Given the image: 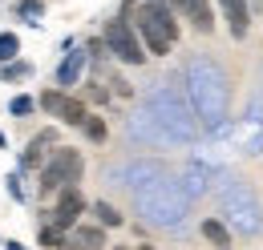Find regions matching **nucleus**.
Wrapping results in <instances>:
<instances>
[{
  "label": "nucleus",
  "instance_id": "obj_1",
  "mask_svg": "<svg viewBox=\"0 0 263 250\" xmlns=\"http://www.w3.org/2000/svg\"><path fill=\"white\" fill-rule=\"evenodd\" d=\"M182 89L186 101L195 109V117L202 129H215V125L231 121V101H235V81H231V69L215 53L198 49L182 61Z\"/></svg>",
  "mask_w": 263,
  "mask_h": 250
},
{
  "label": "nucleus",
  "instance_id": "obj_2",
  "mask_svg": "<svg viewBox=\"0 0 263 250\" xmlns=\"http://www.w3.org/2000/svg\"><path fill=\"white\" fill-rule=\"evenodd\" d=\"M142 105L154 113L158 129L166 133V145L170 150H182V145H195L202 125H198L195 109L186 101V89H182V73H166L158 77L146 93H142Z\"/></svg>",
  "mask_w": 263,
  "mask_h": 250
},
{
  "label": "nucleus",
  "instance_id": "obj_3",
  "mask_svg": "<svg viewBox=\"0 0 263 250\" xmlns=\"http://www.w3.org/2000/svg\"><path fill=\"white\" fill-rule=\"evenodd\" d=\"M130 202L138 222H146L150 230H162V234H182L191 222V206H195L178 186V174H170V170L150 178L142 190H134Z\"/></svg>",
  "mask_w": 263,
  "mask_h": 250
},
{
  "label": "nucleus",
  "instance_id": "obj_4",
  "mask_svg": "<svg viewBox=\"0 0 263 250\" xmlns=\"http://www.w3.org/2000/svg\"><path fill=\"white\" fill-rule=\"evenodd\" d=\"M215 198H219V218L235 234L263 238V194L255 190L251 178H243L235 170H223L219 182H215Z\"/></svg>",
  "mask_w": 263,
  "mask_h": 250
},
{
  "label": "nucleus",
  "instance_id": "obj_5",
  "mask_svg": "<svg viewBox=\"0 0 263 250\" xmlns=\"http://www.w3.org/2000/svg\"><path fill=\"white\" fill-rule=\"evenodd\" d=\"M122 12L134 20L146 53H154V57H170L174 53L182 29H178V12L170 8V0H126Z\"/></svg>",
  "mask_w": 263,
  "mask_h": 250
},
{
  "label": "nucleus",
  "instance_id": "obj_6",
  "mask_svg": "<svg viewBox=\"0 0 263 250\" xmlns=\"http://www.w3.org/2000/svg\"><path fill=\"white\" fill-rule=\"evenodd\" d=\"M85 182V157L77 145H57L49 161L41 165V174H36V198H41V206L45 202H53L61 190L69 186H81Z\"/></svg>",
  "mask_w": 263,
  "mask_h": 250
},
{
  "label": "nucleus",
  "instance_id": "obj_7",
  "mask_svg": "<svg viewBox=\"0 0 263 250\" xmlns=\"http://www.w3.org/2000/svg\"><path fill=\"white\" fill-rule=\"evenodd\" d=\"M170 165L158 161V157H122V161H109V165H101V186L105 190H122V194H134V190H142L150 178H158L166 174Z\"/></svg>",
  "mask_w": 263,
  "mask_h": 250
},
{
  "label": "nucleus",
  "instance_id": "obj_8",
  "mask_svg": "<svg viewBox=\"0 0 263 250\" xmlns=\"http://www.w3.org/2000/svg\"><path fill=\"white\" fill-rule=\"evenodd\" d=\"M101 36H105V45H109V57L122 65H130V69H138V65H146V45H142V36H138V29H134V20L126 16V12H118V16H109L105 20V29H101Z\"/></svg>",
  "mask_w": 263,
  "mask_h": 250
},
{
  "label": "nucleus",
  "instance_id": "obj_9",
  "mask_svg": "<svg viewBox=\"0 0 263 250\" xmlns=\"http://www.w3.org/2000/svg\"><path fill=\"white\" fill-rule=\"evenodd\" d=\"M36 105H41L45 117H57V121L69 125V129H77V125L85 121V113H89V105L81 101V93H77V89H61V85L36 93Z\"/></svg>",
  "mask_w": 263,
  "mask_h": 250
},
{
  "label": "nucleus",
  "instance_id": "obj_10",
  "mask_svg": "<svg viewBox=\"0 0 263 250\" xmlns=\"http://www.w3.org/2000/svg\"><path fill=\"white\" fill-rule=\"evenodd\" d=\"M89 214V202H85V194H81V186H69V190H61L53 202H45L41 206V218L45 222H53L57 230H73L77 222Z\"/></svg>",
  "mask_w": 263,
  "mask_h": 250
},
{
  "label": "nucleus",
  "instance_id": "obj_11",
  "mask_svg": "<svg viewBox=\"0 0 263 250\" xmlns=\"http://www.w3.org/2000/svg\"><path fill=\"white\" fill-rule=\"evenodd\" d=\"M122 137L130 141L134 150H170V145H166V133L158 129L154 113H150L146 105H138L130 117H126V125H122Z\"/></svg>",
  "mask_w": 263,
  "mask_h": 250
},
{
  "label": "nucleus",
  "instance_id": "obj_12",
  "mask_svg": "<svg viewBox=\"0 0 263 250\" xmlns=\"http://www.w3.org/2000/svg\"><path fill=\"white\" fill-rule=\"evenodd\" d=\"M57 145H61V133H57V129H41V133H33V137H29V145L21 150L16 165H21L25 174H33V178H36V174H41V165L49 161V154H53Z\"/></svg>",
  "mask_w": 263,
  "mask_h": 250
},
{
  "label": "nucleus",
  "instance_id": "obj_13",
  "mask_svg": "<svg viewBox=\"0 0 263 250\" xmlns=\"http://www.w3.org/2000/svg\"><path fill=\"white\" fill-rule=\"evenodd\" d=\"M219 174H223V170H211V165H202V161L191 157V161L182 165V174H178V186H182V194H186L191 202H202L206 194H215Z\"/></svg>",
  "mask_w": 263,
  "mask_h": 250
},
{
  "label": "nucleus",
  "instance_id": "obj_14",
  "mask_svg": "<svg viewBox=\"0 0 263 250\" xmlns=\"http://www.w3.org/2000/svg\"><path fill=\"white\" fill-rule=\"evenodd\" d=\"M85 73H89V49L85 45H73L61 53V65H57V85L61 89H77L81 81H85Z\"/></svg>",
  "mask_w": 263,
  "mask_h": 250
},
{
  "label": "nucleus",
  "instance_id": "obj_15",
  "mask_svg": "<svg viewBox=\"0 0 263 250\" xmlns=\"http://www.w3.org/2000/svg\"><path fill=\"white\" fill-rule=\"evenodd\" d=\"M170 8L178 12V20H191V29L211 36L215 32V4L211 0H170Z\"/></svg>",
  "mask_w": 263,
  "mask_h": 250
},
{
  "label": "nucleus",
  "instance_id": "obj_16",
  "mask_svg": "<svg viewBox=\"0 0 263 250\" xmlns=\"http://www.w3.org/2000/svg\"><path fill=\"white\" fill-rule=\"evenodd\" d=\"M219 12L227 20L231 36L235 40H247V32H251V4L247 0H219Z\"/></svg>",
  "mask_w": 263,
  "mask_h": 250
},
{
  "label": "nucleus",
  "instance_id": "obj_17",
  "mask_svg": "<svg viewBox=\"0 0 263 250\" xmlns=\"http://www.w3.org/2000/svg\"><path fill=\"white\" fill-rule=\"evenodd\" d=\"M235 150L243 157H259L263 154V125L235 121Z\"/></svg>",
  "mask_w": 263,
  "mask_h": 250
},
{
  "label": "nucleus",
  "instance_id": "obj_18",
  "mask_svg": "<svg viewBox=\"0 0 263 250\" xmlns=\"http://www.w3.org/2000/svg\"><path fill=\"white\" fill-rule=\"evenodd\" d=\"M198 234H202L215 250H231V246H235V230H231L223 218H202V222H198Z\"/></svg>",
  "mask_w": 263,
  "mask_h": 250
},
{
  "label": "nucleus",
  "instance_id": "obj_19",
  "mask_svg": "<svg viewBox=\"0 0 263 250\" xmlns=\"http://www.w3.org/2000/svg\"><path fill=\"white\" fill-rule=\"evenodd\" d=\"M36 65L29 57H12V61L0 65V85H25V81H33Z\"/></svg>",
  "mask_w": 263,
  "mask_h": 250
},
{
  "label": "nucleus",
  "instance_id": "obj_20",
  "mask_svg": "<svg viewBox=\"0 0 263 250\" xmlns=\"http://www.w3.org/2000/svg\"><path fill=\"white\" fill-rule=\"evenodd\" d=\"M77 93H81L85 105H109V101H114V89L105 85V77H101V73H93L89 81H81V85H77Z\"/></svg>",
  "mask_w": 263,
  "mask_h": 250
},
{
  "label": "nucleus",
  "instance_id": "obj_21",
  "mask_svg": "<svg viewBox=\"0 0 263 250\" xmlns=\"http://www.w3.org/2000/svg\"><path fill=\"white\" fill-rule=\"evenodd\" d=\"M45 12H49L45 0H12V16L25 20L29 29H41V25H45Z\"/></svg>",
  "mask_w": 263,
  "mask_h": 250
},
{
  "label": "nucleus",
  "instance_id": "obj_22",
  "mask_svg": "<svg viewBox=\"0 0 263 250\" xmlns=\"http://www.w3.org/2000/svg\"><path fill=\"white\" fill-rule=\"evenodd\" d=\"M89 214L98 218V226H105V230H118L122 222H126V214L109 202V198H98V202H89Z\"/></svg>",
  "mask_w": 263,
  "mask_h": 250
},
{
  "label": "nucleus",
  "instance_id": "obj_23",
  "mask_svg": "<svg viewBox=\"0 0 263 250\" xmlns=\"http://www.w3.org/2000/svg\"><path fill=\"white\" fill-rule=\"evenodd\" d=\"M81 129V137L89 141V145H105L109 141V125H105V117H98V113H85V121L77 125Z\"/></svg>",
  "mask_w": 263,
  "mask_h": 250
},
{
  "label": "nucleus",
  "instance_id": "obj_24",
  "mask_svg": "<svg viewBox=\"0 0 263 250\" xmlns=\"http://www.w3.org/2000/svg\"><path fill=\"white\" fill-rule=\"evenodd\" d=\"M25 178H29V174H25L21 165L4 174V194H8V198H12L16 206H25V202H29V186H25Z\"/></svg>",
  "mask_w": 263,
  "mask_h": 250
},
{
  "label": "nucleus",
  "instance_id": "obj_25",
  "mask_svg": "<svg viewBox=\"0 0 263 250\" xmlns=\"http://www.w3.org/2000/svg\"><path fill=\"white\" fill-rule=\"evenodd\" d=\"M36 109H41V105H36L33 93H12L8 97V117H16V121H29Z\"/></svg>",
  "mask_w": 263,
  "mask_h": 250
},
{
  "label": "nucleus",
  "instance_id": "obj_26",
  "mask_svg": "<svg viewBox=\"0 0 263 250\" xmlns=\"http://www.w3.org/2000/svg\"><path fill=\"white\" fill-rule=\"evenodd\" d=\"M73 230H77V238L85 242V250H105V226H85V222H77Z\"/></svg>",
  "mask_w": 263,
  "mask_h": 250
},
{
  "label": "nucleus",
  "instance_id": "obj_27",
  "mask_svg": "<svg viewBox=\"0 0 263 250\" xmlns=\"http://www.w3.org/2000/svg\"><path fill=\"white\" fill-rule=\"evenodd\" d=\"M239 121H247V125H263V89H251L247 105H243V113H239Z\"/></svg>",
  "mask_w": 263,
  "mask_h": 250
},
{
  "label": "nucleus",
  "instance_id": "obj_28",
  "mask_svg": "<svg viewBox=\"0 0 263 250\" xmlns=\"http://www.w3.org/2000/svg\"><path fill=\"white\" fill-rule=\"evenodd\" d=\"M61 234H65V230H57L53 222H45V218H41V226H36V246L57 250V246H61Z\"/></svg>",
  "mask_w": 263,
  "mask_h": 250
},
{
  "label": "nucleus",
  "instance_id": "obj_29",
  "mask_svg": "<svg viewBox=\"0 0 263 250\" xmlns=\"http://www.w3.org/2000/svg\"><path fill=\"white\" fill-rule=\"evenodd\" d=\"M12 57H21V36L4 29V32H0V65L12 61Z\"/></svg>",
  "mask_w": 263,
  "mask_h": 250
},
{
  "label": "nucleus",
  "instance_id": "obj_30",
  "mask_svg": "<svg viewBox=\"0 0 263 250\" xmlns=\"http://www.w3.org/2000/svg\"><path fill=\"white\" fill-rule=\"evenodd\" d=\"M57 250H85V242L77 238V230H65V234H61V246H57Z\"/></svg>",
  "mask_w": 263,
  "mask_h": 250
},
{
  "label": "nucleus",
  "instance_id": "obj_31",
  "mask_svg": "<svg viewBox=\"0 0 263 250\" xmlns=\"http://www.w3.org/2000/svg\"><path fill=\"white\" fill-rule=\"evenodd\" d=\"M4 250H29V246H25V242H16V238H8V242H4Z\"/></svg>",
  "mask_w": 263,
  "mask_h": 250
},
{
  "label": "nucleus",
  "instance_id": "obj_32",
  "mask_svg": "<svg viewBox=\"0 0 263 250\" xmlns=\"http://www.w3.org/2000/svg\"><path fill=\"white\" fill-rule=\"evenodd\" d=\"M0 150H8V137H4V129H0Z\"/></svg>",
  "mask_w": 263,
  "mask_h": 250
},
{
  "label": "nucleus",
  "instance_id": "obj_33",
  "mask_svg": "<svg viewBox=\"0 0 263 250\" xmlns=\"http://www.w3.org/2000/svg\"><path fill=\"white\" fill-rule=\"evenodd\" d=\"M134 250H154V246H146V242H142V246H134Z\"/></svg>",
  "mask_w": 263,
  "mask_h": 250
},
{
  "label": "nucleus",
  "instance_id": "obj_34",
  "mask_svg": "<svg viewBox=\"0 0 263 250\" xmlns=\"http://www.w3.org/2000/svg\"><path fill=\"white\" fill-rule=\"evenodd\" d=\"M114 250H134V246H114Z\"/></svg>",
  "mask_w": 263,
  "mask_h": 250
}]
</instances>
